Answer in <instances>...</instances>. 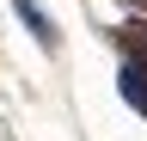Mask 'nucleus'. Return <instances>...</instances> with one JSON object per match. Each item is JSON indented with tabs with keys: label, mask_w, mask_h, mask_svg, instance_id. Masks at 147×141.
<instances>
[{
	"label": "nucleus",
	"mask_w": 147,
	"mask_h": 141,
	"mask_svg": "<svg viewBox=\"0 0 147 141\" xmlns=\"http://www.w3.org/2000/svg\"><path fill=\"white\" fill-rule=\"evenodd\" d=\"M12 12H18V19H25V31H31V37L43 43V49H49V55H55V49H61V31H55V19H49L43 6H37V0H12Z\"/></svg>",
	"instance_id": "f257e3e1"
},
{
	"label": "nucleus",
	"mask_w": 147,
	"mask_h": 141,
	"mask_svg": "<svg viewBox=\"0 0 147 141\" xmlns=\"http://www.w3.org/2000/svg\"><path fill=\"white\" fill-rule=\"evenodd\" d=\"M117 92H123V104H129V111H141V117H147V74L123 67V74H117Z\"/></svg>",
	"instance_id": "f03ea898"
},
{
	"label": "nucleus",
	"mask_w": 147,
	"mask_h": 141,
	"mask_svg": "<svg viewBox=\"0 0 147 141\" xmlns=\"http://www.w3.org/2000/svg\"><path fill=\"white\" fill-rule=\"evenodd\" d=\"M117 49H123V67H135V74H147V37H141L135 25H129L123 37H117Z\"/></svg>",
	"instance_id": "7ed1b4c3"
}]
</instances>
